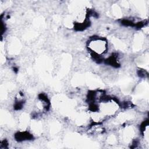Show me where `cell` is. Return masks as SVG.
I'll list each match as a JSON object with an SVG mask.
<instances>
[{"label": "cell", "mask_w": 149, "mask_h": 149, "mask_svg": "<svg viewBox=\"0 0 149 149\" xmlns=\"http://www.w3.org/2000/svg\"><path fill=\"white\" fill-rule=\"evenodd\" d=\"M15 139L17 141L29 140L33 139V136L27 132H19L15 134Z\"/></svg>", "instance_id": "obj_2"}, {"label": "cell", "mask_w": 149, "mask_h": 149, "mask_svg": "<svg viewBox=\"0 0 149 149\" xmlns=\"http://www.w3.org/2000/svg\"><path fill=\"white\" fill-rule=\"evenodd\" d=\"M105 61L106 63H108V65H110L111 66H113L115 67H118L119 66V64L116 59V57L115 56H111Z\"/></svg>", "instance_id": "obj_3"}, {"label": "cell", "mask_w": 149, "mask_h": 149, "mask_svg": "<svg viewBox=\"0 0 149 149\" xmlns=\"http://www.w3.org/2000/svg\"><path fill=\"white\" fill-rule=\"evenodd\" d=\"M90 48L93 52L101 55L106 52L107 49V42L102 38H94L90 42Z\"/></svg>", "instance_id": "obj_1"}]
</instances>
